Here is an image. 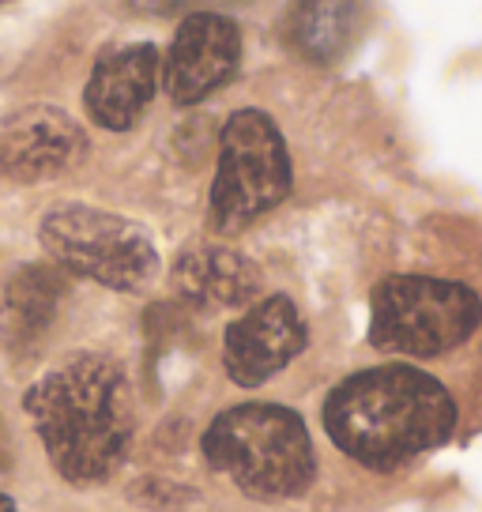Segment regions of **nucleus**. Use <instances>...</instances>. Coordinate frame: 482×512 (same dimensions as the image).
I'll use <instances>...</instances> for the list:
<instances>
[{
  "instance_id": "f257e3e1",
  "label": "nucleus",
  "mask_w": 482,
  "mask_h": 512,
  "mask_svg": "<svg viewBox=\"0 0 482 512\" xmlns=\"http://www.w3.org/2000/svg\"><path fill=\"white\" fill-rule=\"evenodd\" d=\"M27 415L72 486L106 482L129 456L132 392L125 373L102 354H72L27 392Z\"/></svg>"
},
{
  "instance_id": "f03ea898",
  "label": "nucleus",
  "mask_w": 482,
  "mask_h": 512,
  "mask_svg": "<svg viewBox=\"0 0 482 512\" xmlns=\"http://www.w3.org/2000/svg\"><path fill=\"white\" fill-rule=\"evenodd\" d=\"M324 430L339 452L366 467H400L456 430L449 388L415 366H373L347 377L324 400Z\"/></svg>"
},
{
  "instance_id": "7ed1b4c3",
  "label": "nucleus",
  "mask_w": 482,
  "mask_h": 512,
  "mask_svg": "<svg viewBox=\"0 0 482 512\" xmlns=\"http://www.w3.org/2000/svg\"><path fill=\"white\" fill-rule=\"evenodd\" d=\"M204 456L253 497L302 494L317 471L306 422L279 403H241L223 411L204 433Z\"/></svg>"
},
{
  "instance_id": "20e7f679",
  "label": "nucleus",
  "mask_w": 482,
  "mask_h": 512,
  "mask_svg": "<svg viewBox=\"0 0 482 512\" xmlns=\"http://www.w3.org/2000/svg\"><path fill=\"white\" fill-rule=\"evenodd\" d=\"M287 192L290 155L279 125L260 110H238L223 125L219 140V174L208 200L211 230L238 234L279 208Z\"/></svg>"
},
{
  "instance_id": "39448f33",
  "label": "nucleus",
  "mask_w": 482,
  "mask_h": 512,
  "mask_svg": "<svg viewBox=\"0 0 482 512\" xmlns=\"http://www.w3.org/2000/svg\"><path fill=\"white\" fill-rule=\"evenodd\" d=\"M482 320V305L460 283L392 275L373 290L370 343L377 351L434 358L460 347Z\"/></svg>"
},
{
  "instance_id": "423d86ee",
  "label": "nucleus",
  "mask_w": 482,
  "mask_h": 512,
  "mask_svg": "<svg viewBox=\"0 0 482 512\" xmlns=\"http://www.w3.org/2000/svg\"><path fill=\"white\" fill-rule=\"evenodd\" d=\"M42 245L65 272L110 290H144L159 272V249L144 226L87 204L49 211L42 219Z\"/></svg>"
},
{
  "instance_id": "0eeeda50",
  "label": "nucleus",
  "mask_w": 482,
  "mask_h": 512,
  "mask_svg": "<svg viewBox=\"0 0 482 512\" xmlns=\"http://www.w3.org/2000/svg\"><path fill=\"white\" fill-rule=\"evenodd\" d=\"M241 64V31L223 12H193L166 49L162 83L177 106H193L234 80Z\"/></svg>"
},
{
  "instance_id": "6e6552de",
  "label": "nucleus",
  "mask_w": 482,
  "mask_h": 512,
  "mask_svg": "<svg viewBox=\"0 0 482 512\" xmlns=\"http://www.w3.org/2000/svg\"><path fill=\"white\" fill-rule=\"evenodd\" d=\"M306 347V324L287 294H272L253 302L241 313L223 339V366L230 381L241 388H257L290 366Z\"/></svg>"
},
{
  "instance_id": "1a4fd4ad",
  "label": "nucleus",
  "mask_w": 482,
  "mask_h": 512,
  "mask_svg": "<svg viewBox=\"0 0 482 512\" xmlns=\"http://www.w3.org/2000/svg\"><path fill=\"white\" fill-rule=\"evenodd\" d=\"M87 155L83 128L57 106H23L0 121V174L12 181H46Z\"/></svg>"
},
{
  "instance_id": "9d476101",
  "label": "nucleus",
  "mask_w": 482,
  "mask_h": 512,
  "mask_svg": "<svg viewBox=\"0 0 482 512\" xmlns=\"http://www.w3.org/2000/svg\"><path fill=\"white\" fill-rule=\"evenodd\" d=\"M159 72V49L147 46V42L106 53L95 64L87 91H83L91 121L110 128V132H129L151 106L155 87H159Z\"/></svg>"
},
{
  "instance_id": "9b49d317",
  "label": "nucleus",
  "mask_w": 482,
  "mask_h": 512,
  "mask_svg": "<svg viewBox=\"0 0 482 512\" xmlns=\"http://www.w3.org/2000/svg\"><path fill=\"white\" fill-rule=\"evenodd\" d=\"M174 287L185 302L204 309L249 305L260 290V272L249 256L223 245H196L174 264Z\"/></svg>"
},
{
  "instance_id": "f8f14e48",
  "label": "nucleus",
  "mask_w": 482,
  "mask_h": 512,
  "mask_svg": "<svg viewBox=\"0 0 482 512\" xmlns=\"http://www.w3.org/2000/svg\"><path fill=\"white\" fill-rule=\"evenodd\" d=\"M362 0H290L283 38L309 64H336L362 31Z\"/></svg>"
},
{
  "instance_id": "ddd939ff",
  "label": "nucleus",
  "mask_w": 482,
  "mask_h": 512,
  "mask_svg": "<svg viewBox=\"0 0 482 512\" xmlns=\"http://www.w3.org/2000/svg\"><path fill=\"white\" fill-rule=\"evenodd\" d=\"M61 302V283L49 268H16L0 283V332L8 343H31L49 328Z\"/></svg>"
},
{
  "instance_id": "4468645a",
  "label": "nucleus",
  "mask_w": 482,
  "mask_h": 512,
  "mask_svg": "<svg viewBox=\"0 0 482 512\" xmlns=\"http://www.w3.org/2000/svg\"><path fill=\"white\" fill-rule=\"evenodd\" d=\"M129 4L144 16H174V12L189 8V4H200V0H129Z\"/></svg>"
},
{
  "instance_id": "2eb2a0df",
  "label": "nucleus",
  "mask_w": 482,
  "mask_h": 512,
  "mask_svg": "<svg viewBox=\"0 0 482 512\" xmlns=\"http://www.w3.org/2000/svg\"><path fill=\"white\" fill-rule=\"evenodd\" d=\"M0 512H19L16 505H12V497H4L0 494Z\"/></svg>"
}]
</instances>
